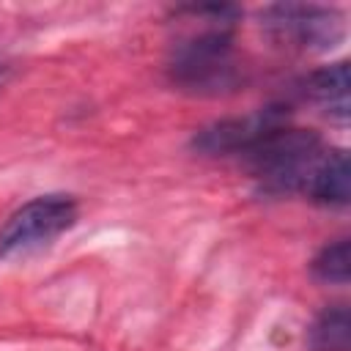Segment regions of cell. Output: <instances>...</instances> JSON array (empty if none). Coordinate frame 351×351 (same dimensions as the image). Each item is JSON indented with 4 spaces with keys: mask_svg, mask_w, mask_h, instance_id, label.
<instances>
[{
    "mask_svg": "<svg viewBox=\"0 0 351 351\" xmlns=\"http://www.w3.org/2000/svg\"><path fill=\"white\" fill-rule=\"evenodd\" d=\"M313 274L321 282L332 285H346L348 282V239H337L326 244L315 258H313Z\"/></svg>",
    "mask_w": 351,
    "mask_h": 351,
    "instance_id": "ba28073f",
    "label": "cell"
},
{
    "mask_svg": "<svg viewBox=\"0 0 351 351\" xmlns=\"http://www.w3.org/2000/svg\"><path fill=\"white\" fill-rule=\"evenodd\" d=\"M173 80L189 90H222L236 80L233 71V38L225 27L203 30L176 49Z\"/></svg>",
    "mask_w": 351,
    "mask_h": 351,
    "instance_id": "3957f363",
    "label": "cell"
},
{
    "mask_svg": "<svg viewBox=\"0 0 351 351\" xmlns=\"http://www.w3.org/2000/svg\"><path fill=\"white\" fill-rule=\"evenodd\" d=\"M310 351H348L351 343V318L346 304L326 307L310 326Z\"/></svg>",
    "mask_w": 351,
    "mask_h": 351,
    "instance_id": "52a82bcc",
    "label": "cell"
},
{
    "mask_svg": "<svg viewBox=\"0 0 351 351\" xmlns=\"http://www.w3.org/2000/svg\"><path fill=\"white\" fill-rule=\"evenodd\" d=\"M263 27L288 47L329 49L343 36V16L324 5H271L263 11Z\"/></svg>",
    "mask_w": 351,
    "mask_h": 351,
    "instance_id": "277c9868",
    "label": "cell"
},
{
    "mask_svg": "<svg viewBox=\"0 0 351 351\" xmlns=\"http://www.w3.org/2000/svg\"><path fill=\"white\" fill-rule=\"evenodd\" d=\"M321 137L310 129H296L285 123V115L280 112L241 154L247 159L252 176L261 181L266 192L274 195H291V192H307V184L324 159Z\"/></svg>",
    "mask_w": 351,
    "mask_h": 351,
    "instance_id": "6da1fadb",
    "label": "cell"
},
{
    "mask_svg": "<svg viewBox=\"0 0 351 351\" xmlns=\"http://www.w3.org/2000/svg\"><path fill=\"white\" fill-rule=\"evenodd\" d=\"M304 195L329 208H343L348 203V156L343 148H329L324 154Z\"/></svg>",
    "mask_w": 351,
    "mask_h": 351,
    "instance_id": "5b68a950",
    "label": "cell"
},
{
    "mask_svg": "<svg viewBox=\"0 0 351 351\" xmlns=\"http://www.w3.org/2000/svg\"><path fill=\"white\" fill-rule=\"evenodd\" d=\"M0 74H3V63H0Z\"/></svg>",
    "mask_w": 351,
    "mask_h": 351,
    "instance_id": "9c48e42d",
    "label": "cell"
},
{
    "mask_svg": "<svg viewBox=\"0 0 351 351\" xmlns=\"http://www.w3.org/2000/svg\"><path fill=\"white\" fill-rule=\"evenodd\" d=\"M77 222V203L69 195H38L19 206L0 228V258L33 252Z\"/></svg>",
    "mask_w": 351,
    "mask_h": 351,
    "instance_id": "7a4b0ae2",
    "label": "cell"
},
{
    "mask_svg": "<svg viewBox=\"0 0 351 351\" xmlns=\"http://www.w3.org/2000/svg\"><path fill=\"white\" fill-rule=\"evenodd\" d=\"M302 85H304V96L321 104L329 115H335L337 121L348 118V63L346 60L313 71Z\"/></svg>",
    "mask_w": 351,
    "mask_h": 351,
    "instance_id": "8992f818",
    "label": "cell"
}]
</instances>
